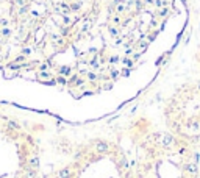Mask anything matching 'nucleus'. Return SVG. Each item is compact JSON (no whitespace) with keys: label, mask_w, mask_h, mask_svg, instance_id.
<instances>
[{"label":"nucleus","mask_w":200,"mask_h":178,"mask_svg":"<svg viewBox=\"0 0 200 178\" xmlns=\"http://www.w3.org/2000/svg\"><path fill=\"white\" fill-rule=\"evenodd\" d=\"M44 145L36 128L0 103V178H41Z\"/></svg>","instance_id":"nucleus-3"},{"label":"nucleus","mask_w":200,"mask_h":178,"mask_svg":"<svg viewBox=\"0 0 200 178\" xmlns=\"http://www.w3.org/2000/svg\"><path fill=\"white\" fill-rule=\"evenodd\" d=\"M161 120L172 134L200 147V78L177 84L163 102Z\"/></svg>","instance_id":"nucleus-5"},{"label":"nucleus","mask_w":200,"mask_h":178,"mask_svg":"<svg viewBox=\"0 0 200 178\" xmlns=\"http://www.w3.org/2000/svg\"><path fill=\"white\" fill-rule=\"evenodd\" d=\"M170 0H0V103L106 91L161 31Z\"/></svg>","instance_id":"nucleus-1"},{"label":"nucleus","mask_w":200,"mask_h":178,"mask_svg":"<svg viewBox=\"0 0 200 178\" xmlns=\"http://www.w3.org/2000/svg\"><path fill=\"white\" fill-rule=\"evenodd\" d=\"M42 178H134L130 152L119 141L89 138L70 150L67 159Z\"/></svg>","instance_id":"nucleus-4"},{"label":"nucleus","mask_w":200,"mask_h":178,"mask_svg":"<svg viewBox=\"0 0 200 178\" xmlns=\"http://www.w3.org/2000/svg\"><path fill=\"white\" fill-rule=\"evenodd\" d=\"M134 178H200L198 147L136 117L127 130Z\"/></svg>","instance_id":"nucleus-2"}]
</instances>
